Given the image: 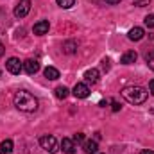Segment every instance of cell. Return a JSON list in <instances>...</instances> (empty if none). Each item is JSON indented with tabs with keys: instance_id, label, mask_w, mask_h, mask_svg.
<instances>
[{
	"instance_id": "6da1fadb",
	"label": "cell",
	"mask_w": 154,
	"mask_h": 154,
	"mask_svg": "<svg viewBox=\"0 0 154 154\" xmlns=\"http://www.w3.org/2000/svg\"><path fill=\"white\" fill-rule=\"evenodd\" d=\"M14 106L23 113H34L38 109V99L32 93H29L25 90H20V91L14 93Z\"/></svg>"
},
{
	"instance_id": "7a4b0ae2",
	"label": "cell",
	"mask_w": 154,
	"mask_h": 154,
	"mask_svg": "<svg viewBox=\"0 0 154 154\" xmlns=\"http://www.w3.org/2000/svg\"><path fill=\"white\" fill-rule=\"evenodd\" d=\"M122 97H124L127 102H131V104H143V102L147 100L149 93H147V90L142 88V86H125V88L122 90Z\"/></svg>"
},
{
	"instance_id": "3957f363",
	"label": "cell",
	"mask_w": 154,
	"mask_h": 154,
	"mask_svg": "<svg viewBox=\"0 0 154 154\" xmlns=\"http://www.w3.org/2000/svg\"><path fill=\"white\" fill-rule=\"evenodd\" d=\"M39 145L47 151V152L50 154H56L59 151V147H57V140L54 138V136H41L39 138Z\"/></svg>"
},
{
	"instance_id": "277c9868",
	"label": "cell",
	"mask_w": 154,
	"mask_h": 154,
	"mask_svg": "<svg viewBox=\"0 0 154 154\" xmlns=\"http://www.w3.org/2000/svg\"><path fill=\"white\" fill-rule=\"evenodd\" d=\"M5 68H7V72H9V74L18 75V74L23 70V63H22L18 57H9V59H7V63H5Z\"/></svg>"
},
{
	"instance_id": "5b68a950",
	"label": "cell",
	"mask_w": 154,
	"mask_h": 154,
	"mask_svg": "<svg viewBox=\"0 0 154 154\" xmlns=\"http://www.w3.org/2000/svg\"><path fill=\"white\" fill-rule=\"evenodd\" d=\"M29 11H31V0H20L18 5L14 7V16L16 18H23V16L29 14Z\"/></svg>"
},
{
	"instance_id": "8992f818",
	"label": "cell",
	"mask_w": 154,
	"mask_h": 154,
	"mask_svg": "<svg viewBox=\"0 0 154 154\" xmlns=\"http://www.w3.org/2000/svg\"><path fill=\"white\" fill-rule=\"evenodd\" d=\"M72 93L75 95L77 99H86L90 95V86L86 82H77L74 86V90H72Z\"/></svg>"
},
{
	"instance_id": "52a82bcc",
	"label": "cell",
	"mask_w": 154,
	"mask_h": 154,
	"mask_svg": "<svg viewBox=\"0 0 154 154\" xmlns=\"http://www.w3.org/2000/svg\"><path fill=\"white\" fill-rule=\"evenodd\" d=\"M23 70L29 75H34L36 72H39V61L38 59H27V61H23Z\"/></svg>"
},
{
	"instance_id": "ba28073f",
	"label": "cell",
	"mask_w": 154,
	"mask_h": 154,
	"mask_svg": "<svg viewBox=\"0 0 154 154\" xmlns=\"http://www.w3.org/2000/svg\"><path fill=\"white\" fill-rule=\"evenodd\" d=\"M48 29H50V23H48L47 20H41V22H38V23H34L32 32H34L36 36H43V34L48 32Z\"/></svg>"
},
{
	"instance_id": "9c48e42d",
	"label": "cell",
	"mask_w": 154,
	"mask_h": 154,
	"mask_svg": "<svg viewBox=\"0 0 154 154\" xmlns=\"http://www.w3.org/2000/svg\"><path fill=\"white\" fill-rule=\"evenodd\" d=\"M99 70L97 68H90V70H86L84 72V82L86 84H97L99 82Z\"/></svg>"
},
{
	"instance_id": "30bf717a",
	"label": "cell",
	"mask_w": 154,
	"mask_h": 154,
	"mask_svg": "<svg viewBox=\"0 0 154 154\" xmlns=\"http://www.w3.org/2000/svg\"><path fill=\"white\" fill-rule=\"evenodd\" d=\"M136 59H138V54H136L134 50H127V52H124V54H122L120 63H122V65H133Z\"/></svg>"
},
{
	"instance_id": "8fae6325",
	"label": "cell",
	"mask_w": 154,
	"mask_h": 154,
	"mask_svg": "<svg viewBox=\"0 0 154 154\" xmlns=\"http://www.w3.org/2000/svg\"><path fill=\"white\" fill-rule=\"evenodd\" d=\"M61 149H63V152H66V154H74L75 152V143H74V140L63 138V140H61Z\"/></svg>"
},
{
	"instance_id": "7c38bea8",
	"label": "cell",
	"mask_w": 154,
	"mask_h": 154,
	"mask_svg": "<svg viewBox=\"0 0 154 154\" xmlns=\"http://www.w3.org/2000/svg\"><path fill=\"white\" fill-rule=\"evenodd\" d=\"M82 151H84L86 154H97L99 145H97V142H95V140H88V142H84V143H82Z\"/></svg>"
},
{
	"instance_id": "4fadbf2b",
	"label": "cell",
	"mask_w": 154,
	"mask_h": 154,
	"mask_svg": "<svg viewBox=\"0 0 154 154\" xmlns=\"http://www.w3.org/2000/svg\"><path fill=\"white\" fill-rule=\"evenodd\" d=\"M143 34H145V31H143L142 27H133V29L129 31V34H127V36H129L131 41H140V39L143 38Z\"/></svg>"
},
{
	"instance_id": "5bb4252c",
	"label": "cell",
	"mask_w": 154,
	"mask_h": 154,
	"mask_svg": "<svg viewBox=\"0 0 154 154\" xmlns=\"http://www.w3.org/2000/svg\"><path fill=\"white\" fill-rule=\"evenodd\" d=\"M43 74H45V77H47L48 81H56V79H59V70L54 68V66H47Z\"/></svg>"
},
{
	"instance_id": "9a60e30c",
	"label": "cell",
	"mask_w": 154,
	"mask_h": 154,
	"mask_svg": "<svg viewBox=\"0 0 154 154\" xmlns=\"http://www.w3.org/2000/svg\"><path fill=\"white\" fill-rule=\"evenodd\" d=\"M0 151H2V154H11L13 152V142L11 140H4L0 143Z\"/></svg>"
},
{
	"instance_id": "2e32d148",
	"label": "cell",
	"mask_w": 154,
	"mask_h": 154,
	"mask_svg": "<svg viewBox=\"0 0 154 154\" xmlns=\"http://www.w3.org/2000/svg\"><path fill=\"white\" fill-rule=\"evenodd\" d=\"M63 50H65L66 54H74L77 50V43L75 41H65V43H63Z\"/></svg>"
},
{
	"instance_id": "e0dca14e",
	"label": "cell",
	"mask_w": 154,
	"mask_h": 154,
	"mask_svg": "<svg viewBox=\"0 0 154 154\" xmlns=\"http://www.w3.org/2000/svg\"><path fill=\"white\" fill-rule=\"evenodd\" d=\"M68 93H70V90H68L66 86H57V88H56V97H57V99H66Z\"/></svg>"
},
{
	"instance_id": "ac0fdd59",
	"label": "cell",
	"mask_w": 154,
	"mask_h": 154,
	"mask_svg": "<svg viewBox=\"0 0 154 154\" xmlns=\"http://www.w3.org/2000/svg\"><path fill=\"white\" fill-rule=\"evenodd\" d=\"M56 2H57V5L63 7V9H70V7L75 4V0H56Z\"/></svg>"
},
{
	"instance_id": "d6986e66",
	"label": "cell",
	"mask_w": 154,
	"mask_h": 154,
	"mask_svg": "<svg viewBox=\"0 0 154 154\" xmlns=\"http://www.w3.org/2000/svg\"><path fill=\"white\" fill-rule=\"evenodd\" d=\"M147 65H149V68H151V70H154V50L147 54Z\"/></svg>"
},
{
	"instance_id": "ffe728a7",
	"label": "cell",
	"mask_w": 154,
	"mask_h": 154,
	"mask_svg": "<svg viewBox=\"0 0 154 154\" xmlns=\"http://www.w3.org/2000/svg\"><path fill=\"white\" fill-rule=\"evenodd\" d=\"M145 25H147L149 29H154V14H149V16H145Z\"/></svg>"
},
{
	"instance_id": "44dd1931",
	"label": "cell",
	"mask_w": 154,
	"mask_h": 154,
	"mask_svg": "<svg viewBox=\"0 0 154 154\" xmlns=\"http://www.w3.org/2000/svg\"><path fill=\"white\" fill-rule=\"evenodd\" d=\"M74 142H75V143H84V134H82V133L74 134Z\"/></svg>"
},
{
	"instance_id": "7402d4cb",
	"label": "cell",
	"mask_w": 154,
	"mask_h": 154,
	"mask_svg": "<svg viewBox=\"0 0 154 154\" xmlns=\"http://www.w3.org/2000/svg\"><path fill=\"white\" fill-rule=\"evenodd\" d=\"M151 4V0H138L134 5H138V7H145V5H149Z\"/></svg>"
},
{
	"instance_id": "603a6c76",
	"label": "cell",
	"mask_w": 154,
	"mask_h": 154,
	"mask_svg": "<svg viewBox=\"0 0 154 154\" xmlns=\"http://www.w3.org/2000/svg\"><path fill=\"white\" fill-rule=\"evenodd\" d=\"M102 70H104V72L109 70V59H102Z\"/></svg>"
},
{
	"instance_id": "cb8c5ba5",
	"label": "cell",
	"mask_w": 154,
	"mask_h": 154,
	"mask_svg": "<svg viewBox=\"0 0 154 154\" xmlns=\"http://www.w3.org/2000/svg\"><path fill=\"white\" fill-rule=\"evenodd\" d=\"M149 91H151V93L154 95V79L151 81V82H149Z\"/></svg>"
},
{
	"instance_id": "d4e9b609",
	"label": "cell",
	"mask_w": 154,
	"mask_h": 154,
	"mask_svg": "<svg viewBox=\"0 0 154 154\" xmlns=\"http://www.w3.org/2000/svg\"><path fill=\"white\" fill-rule=\"evenodd\" d=\"M106 4H109V5H116V4H120V0H106Z\"/></svg>"
},
{
	"instance_id": "484cf974",
	"label": "cell",
	"mask_w": 154,
	"mask_h": 154,
	"mask_svg": "<svg viewBox=\"0 0 154 154\" xmlns=\"http://www.w3.org/2000/svg\"><path fill=\"white\" fill-rule=\"evenodd\" d=\"M140 154H154V151H151V149H143Z\"/></svg>"
},
{
	"instance_id": "4316f807",
	"label": "cell",
	"mask_w": 154,
	"mask_h": 154,
	"mask_svg": "<svg viewBox=\"0 0 154 154\" xmlns=\"http://www.w3.org/2000/svg\"><path fill=\"white\" fill-rule=\"evenodd\" d=\"M120 109V104L118 102H113V111H118Z\"/></svg>"
},
{
	"instance_id": "83f0119b",
	"label": "cell",
	"mask_w": 154,
	"mask_h": 154,
	"mask_svg": "<svg viewBox=\"0 0 154 154\" xmlns=\"http://www.w3.org/2000/svg\"><path fill=\"white\" fill-rule=\"evenodd\" d=\"M0 56H4V45H2V41H0Z\"/></svg>"
},
{
	"instance_id": "f1b7e54d",
	"label": "cell",
	"mask_w": 154,
	"mask_h": 154,
	"mask_svg": "<svg viewBox=\"0 0 154 154\" xmlns=\"http://www.w3.org/2000/svg\"><path fill=\"white\" fill-rule=\"evenodd\" d=\"M0 154H2V151H0Z\"/></svg>"
}]
</instances>
